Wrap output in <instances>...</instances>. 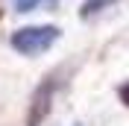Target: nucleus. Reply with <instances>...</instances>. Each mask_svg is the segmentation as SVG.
I'll use <instances>...</instances> for the list:
<instances>
[{"instance_id":"1","label":"nucleus","mask_w":129,"mask_h":126,"mask_svg":"<svg viewBox=\"0 0 129 126\" xmlns=\"http://www.w3.org/2000/svg\"><path fill=\"white\" fill-rule=\"evenodd\" d=\"M59 38V26L53 24H41V26H24L12 35V47L24 56H38L44 50H50Z\"/></svg>"},{"instance_id":"4","label":"nucleus","mask_w":129,"mask_h":126,"mask_svg":"<svg viewBox=\"0 0 129 126\" xmlns=\"http://www.w3.org/2000/svg\"><path fill=\"white\" fill-rule=\"evenodd\" d=\"M41 3H50V0H15V9L18 12H29V9L41 6Z\"/></svg>"},{"instance_id":"2","label":"nucleus","mask_w":129,"mask_h":126,"mask_svg":"<svg viewBox=\"0 0 129 126\" xmlns=\"http://www.w3.org/2000/svg\"><path fill=\"white\" fill-rule=\"evenodd\" d=\"M56 97V76H47V82H41L35 97H32V109H29V126H38L41 120L50 114V103Z\"/></svg>"},{"instance_id":"3","label":"nucleus","mask_w":129,"mask_h":126,"mask_svg":"<svg viewBox=\"0 0 129 126\" xmlns=\"http://www.w3.org/2000/svg\"><path fill=\"white\" fill-rule=\"evenodd\" d=\"M117 0H85L82 3V9H79V15L82 18H91V15H100L103 9H112Z\"/></svg>"}]
</instances>
